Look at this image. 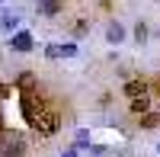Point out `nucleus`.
Returning a JSON list of instances; mask_svg holds the SVG:
<instances>
[{"instance_id":"nucleus-1","label":"nucleus","mask_w":160,"mask_h":157,"mask_svg":"<svg viewBox=\"0 0 160 157\" xmlns=\"http://www.w3.org/2000/svg\"><path fill=\"white\" fill-rule=\"evenodd\" d=\"M0 157H26V138L13 128H0Z\"/></svg>"},{"instance_id":"nucleus-2","label":"nucleus","mask_w":160,"mask_h":157,"mask_svg":"<svg viewBox=\"0 0 160 157\" xmlns=\"http://www.w3.org/2000/svg\"><path fill=\"white\" fill-rule=\"evenodd\" d=\"M32 128L38 135H58V128H61V115L55 112V109H42L32 119Z\"/></svg>"},{"instance_id":"nucleus-3","label":"nucleus","mask_w":160,"mask_h":157,"mask_svg":"<svg viewBox=\"0 0 160 157\" xmlns=\"http://www.w3.org/2000/svg\"><path fill=\"white\" fill-rule=\"evenodd\" d=\"M19 103H22V119L29 122V125H32V119H35V115L42 112V109H45V103L38 99V93H35V90H29V93H22V96H19Z\"/></svg>"},{"instance_id":"nucleus-4","label":"nucleus","mask_w":160,"mask_h":157,"mask_svg":"<svg viewBox=\"0 0 160 157\" xmlns=\"http://www.w3.org/2000/svg\"><path fill=\"white\" fill-rule=\"evenodd\" d=\"M32 45H35L32 32H16V35H10V48H13V51H19V55L32 51Z\"/></svg>"},{"instance_id":"nucleus-5","label":"nucleus","mask_w":160,"mask_h":157,"mask_svg":"<svg viewBox=\"0 0 160 157\" xmlns=\"http://www.w3.org/2000/svg\"><path fill=\"white\" fill-rule=\"evenodd\" d=\"M45 55H48L51 61H55V58H74V55H77V45H74V42H64V45L55 42V45H45Z\"/></svg>"},{"instance_id":"nucleus-6","label":"nucleus","mask_w":160,"mask_h":157,"mask_svg":"<svg viewBox=\"0 0 160 157\" xmlns=\"http://www.w3.org/2000/svg\"><path fill=\"white\" fill-rule=\"evenodd\" d=\"M122 93H125L128 99H135V96H144V93H148V80H144V77H131V80H125Z\"/></svg>"},{"instance_id":"nucleus-7","label":"nucleus","mask_w":160,"mask_h":157,"mask_svg":"<svg viewBox=\"0 0 160 157\" xmlns=\"http://www.w3.org/2000/svg\"><path fill=\"white\" fill-rule=\"evenodd\" d=\"M106 42H109V45H122L125 42V26L118 19H112L109 26H106Z\"/></svg>"},{"instance_id":"nucleus-8","label":"nucleus","mask_w":160,"mask_h":157,"mask_svg":"<svg viewBox=\"0 0 160 157\" xmlns=\"http://www.w3.org/2000/svg\"><path fill=\"white\" fill-rule=\"evenodd\" d=\"M35 13H38V16H58V13H61V0H38Z\"/></svg>"},{"instance_id":"nucleus-9","label":"nucleus","mask_w":160,"mask_h":157,"mask_svg":"<svg viewBox=\"0 0 160 157\" xmlns=\"http://www.w3.org/2000/svg\"><path fill=\"white\" fill-rule=\"evenodd\" d=\"M35 84H38V80H35L32 71H22V74L16 77V90H19V93H29V90H35Z\"/></svg>"},{"instance_id":"nucleus-10","label":"nucleus","mask_w":160,"mask_h":157,"mask_svg":"<svg viewBox=\"0 0 160 157\" xmlns=\"http://www.w3.org/2000/svg\"><path fill=\"white\" fill-rule=\"evenodd\" d=\"M19 26V16L16 13H3V16H0V32H13Z\"/></svg>"},{"instance_id":"nucleus-11","label":"nucleus","mask_w":160,"mask_h":157,"mask_svg":"<svg viewBox=\"0 0 160 157\" xmlns=\"http://www.w3.org/2000/svg\"><path fill=\"white\" fill-rule=\"evenodd\" d=\"M148 109H151V96H148V93H144V96H135V99H131V112H135V115L148 112Z\"/></svg>"},{"instance_id":"nucleus-12","label":"nucleus","mask_w":160,"mask_h":157,"mask_svg":"<svg viewBox=\"0 0 160 157\" xmlns=\"http://www.w3.org/2000/svg\"><path fill=\"white\" fill-rule=\"evenodd\" d=\"M157 125H160V115H157V112H141V128H148V132H154Z\"/></svg>"},{"instance_id":"nucleus-13","label":"nucleus","mask_w":160,"mask_h":157,"mask_svg":"<svg viewBox=\"0 0 160 157\" xmlns=\"http://www.w3.org/2000/svg\"><path fill=\"white\" fill-rule=\"evenodd\" d=\"M74 148L77 151H87L90 148V132H87V128H80V132L74 135Z\"/></svg>"},{"instance_id":"nucleus-14","label":"nucleus","mask_w":160,"mask_h":157,"mask_svg":"<svg viewBox=\"0 0 160 157\" xmlns=\"http://www.w3.org/2000/svg\"><path fill=\"white\" fill-rule=\"evenodd\" d=\"M148 35H151V32H148V23H141V19H138V26H135V42L144 45V42H148Z\"/></svg>"},{"instance_id":"nucleus-15","label":"nucleus","mask_w":160,"mask_h":157,"mask_svg":"<svg viewBox=\"0 0 160 157\" xmlns=\"http://www.w3.org/2000/svg\"><path fill=\"white\" fill-rule=\"evenodd\" d=\"M74 29H77V35H83V32L90 29V23H87V19H77V26H74Z\"/></svg>"},{"instance_id":"nucleus-16","label":"nucleus","mask_w":160,"mask_h":157,"mask_svg":"<svg viewBox=\"0 0 160 157\" xmlns=\"http://www.w3.org/2000/svg\"><path fill=\"white\" fill-rule=\"evenodd\" d=\"M7 96H10V87H7V84H0V99H7Z\"/></svg>"},{"instance_id":"nucleus-17","label":"nucleus","mask_w":160,"mask_h":157,"mask_svg":"<svg viewBox=\"0 0 160 157\" xmlns=\"http://www.w3.org/2000/svg\"><path fill=\"white\" fill-rule=\"evenodd\" d=\"M61 157H77V148H68V151H64Z\"/></svg>"},{"instance_id":"nucleus-18","label":"nucleus","mask_w":160,"mask_h":157,"mask_svg":"<svg viewBox=\"0 0 160 157\" xmlns=\"http://www.w3.org/2000/svg\"><path fill=\"white\" fill-rule=\"evenodd\" d=\"M0 128H7V125H3V115H0Z\"/></svg>"},{"instance_id":"nucleus-19","label":"nucleus","mask_w":160,"mask_h":157,"mask_svg":"<svg viewBox=\"0 0 160 157\" xmlns=\"http://www.w3.org/2000/svg\"><path fill=\"white\" fill-rule=\"evenodd\" d=\"M90 157H102V154H90Z\"/></svg>"},{"instance_id":"nucleus-20","label":"nucleus","mask_w":160,"mask_h":157,"mask_svg":"<svg viewBox=\"0 0 160 157\" xmlns=\"http://www.w3.org/2000/svg\"><path fill=\"white\" fill-rule=\"evenodd\" d=\"M157 151H160V144H157Z\"/></svg>"}]
</instances>
